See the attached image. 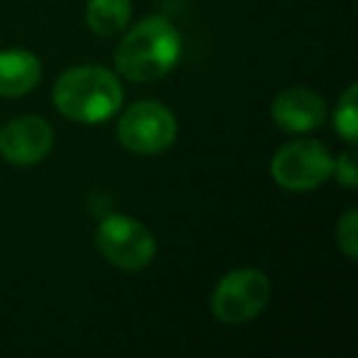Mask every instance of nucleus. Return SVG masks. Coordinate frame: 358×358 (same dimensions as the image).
I'll return each instance as SVG.
<instances>
[{
    "label": "nucleus",
    "mask_w": 358,
    "mask_h": 358,
    "mask_svg": "<svg viewBox=\"0 0 358 358\" xmlns=\"http://www.w3.org/2000/svg\"><path fill=\"white\" fill-rule=\"evenodd\" d=\"M270 280L258 268H238L226 273L216 282L214 292L209 297L211 314L221 324L238 327L248 324L265 312L270 302Z\"/></svg>",
    "instance_id": "obj_3"
},
{
    "label": "nucleus",
    "mask_w": 358,
    "mask_h": 358,
    "mask_svg": "<svg viewBox=\"0 0 358 358\" xmlns=\"http://www.w3.org/2000/svg\"><path fill=\"white\" fill-rule=\"evenodd\" d=\"M182 57L179 30L162 15H150L125 27L115 47V69L128 81L148 84L167 76Z\"/></svg>",
    "instance_id": "obj_1"
},
{
    "label": "nucleus",
    "mask_w": 358,
    "mask_h": 358,
    "mask_svg": "<svg viewBox=\"0 0 358 358\" xmlns=\"http://www.w3.org/2000/svg\"><path fill=\"white\" fill-rule=\"evenodd\" d=\"M356 84H348V89L341 94L338 99V106L334 110V128L336 133L346 140L348 145H356V138H358V110H356Z\"/></svg>",
    "instance_id": "obj_11"
},
{
    "label": "nucleus",
    "mask_w": 358,
    "mask_h": 358,
    "mask_svg": "<svg viewBox=\"0 0 358 358\" xmlns=\"http://www.w3.org/2000/svg\"><path fill=\"white\" fill-rule=\"evenodd\" d=\"M177 138V118L159 101H138L118 120V140L135 155H159Z\"/></svg>",
    "instance_id": "obj_6"
},
{
    "label": "nucleus",
    "mask_w": 358,
    "mask_h": 358,
    "mask_svg": "<svg viewBox=\"0 0 358 358\" xmlns=\"http://www.w3.org/2000/svg\"><path fill=\"white\" fill-rule=\"evenodd\" d=\"M99 253L125 273L145 270L157 255V241L145 224L128 214H108L96 229Z\"/></svg>",
    "instance_id": "obj_4"
},
{
    "label": "nucleus",
    "mask_w": 358,
    "mask_h": 358,
    "mask_svg": "<svg viewBox=\"0 0 358 358\" xmlns=\"http://www.w3.org/2000/svg\"><path fill=\"white\" fill-rule=\"evenodd\" d=\"M42 62L27 50L0 52V99H20L37 89Z\"/></svg>",
    "instance_id": "obj_9"
},
{
    "label": "nucleus",
    "mask_w": 358,
    "mask_h": 358,
    "mask_svg": "<svg viewBox=\"0 0 358 358\" xmlns=\"http://www.w3.org/2000/svg\"><path fill=\"white\" fill-rule=\"evenodd\" d=\"M133 3L130 0H89L86 25L99 37H115L130 25Z\"/></svg>",
    "instance_id": "obj_10"
},
{
    "label": "nucleus",
    "mask_w": 358,
    "mask_h": 358,
    "mask_svg": "<svg viewBox=\"0 0 358 358\" xmlns=\"http://www.w3.org/2000/svg\"><path fill=\"white\" fill-rule=\"evenodd\" d=\"M125 91L118 74L106 66H71L52 89L55 108L74 123L96 125L113 118L123 108Z\"/></svg>",
    "instance_id": "obj_2"
},
{
    "label": "nucleus",
    "mask_w": 358,
    "mask_h": 358,
    "mask_svg": "<svg viewBox=\"0 0 358 358\" xmlns=\"http://www.w3.org/2000/svg\"><path fill=\"white\" fill-rule=\"evenodd\" d=\"M55 145V130L40 115H20L0 128V157L13 167H35Z\"/></svg>",
    "instance_id": "obj_7"
},
{
    "label": "nucleus",
    "mask_w": 358,
    "mask_h": 358,
    "mask_svg": "<svg viewBox=\"0 0 358 358\" xmlns=\"http://www.w3.org/2000/svg\"><path fill=\"white\" fill-rule=\"evenodd\" d=\"M334 177L338 179V185H343L346 189H356L358 187V172H356V155L343 152L338 157H334Z\"/></svg>",
    "instance_id": "obj_13"
},
{
    "label": "nucleus",
    "mask_w": 358,
    "mask_h": 358,
    "mask_svg": "<svg viewBox=\"0 0 358 358\" xmlns=\"http://www.w3.org/2000/svg\"><path fill=\"white\" fill-rule=\"evenodd\" d=\"M336 245L348 260H358V211L348 209L336 224Z\"/></svg>",
    "instance_id": "obj_12"
},
{
    "label": "nucleus",
    "mask_w": 358,
    "mask_h": 358,
    "mask_svg": "<svg viewBox=\"0 0 358 358\" xmlns=\"http://www.w3.org/2000/svg\"><path fill=\"white\" fill-rule=\"evenodd\" d=\"M334 172V155L319 140H292L270 159L275 185L287 192H312Z\"/></svg>",
    "instance_id": "obj_5"
},
{
    "label": "nucleus",
    "mask_w": 358,
    "mask_h": 358,
    "mask_svg": "<svg viewBox=\"0 0 358 358\" xmlns=\"http://www.w3.org/2000/svg\"><path fill=\"white\" fill-rule=\"evenodd\" d=\"M270 115L280 130L302 135L309 130H317L324 123L327 103L317 91L307 89V86H289L273 99Z\"/></svg>",
    "instance_id": "obj_8"
}]
</instances>
